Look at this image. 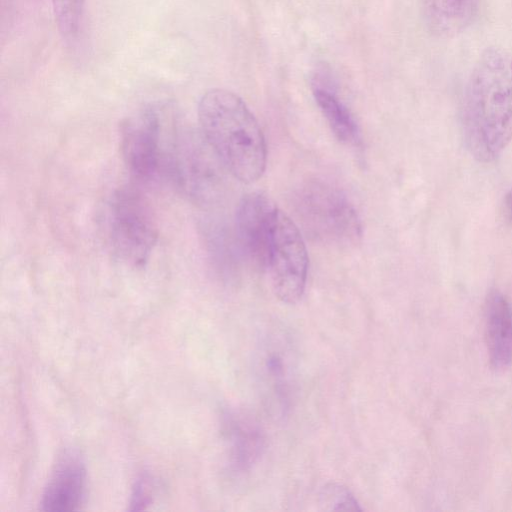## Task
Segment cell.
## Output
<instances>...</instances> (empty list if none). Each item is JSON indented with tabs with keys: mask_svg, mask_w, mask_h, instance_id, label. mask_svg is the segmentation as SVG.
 Returning a JSON list of instances; mask_svg holds the SVG:
<instances>
[{
	"mask_svg": "<svg viewBox=\"0 0 512 512\" xmlns=\"http://www.w3.org/2000/svg\"><path fill=\"white\" fill-rule=\"evenodd\" d=\"M481 0H420L428 30L441 37L463 32L476 18Z\"/></svg>",
	"mask_w": 512,
	"mask_h": 512,
	"instance_id": "cell-11",
	"label": "cell"
},
{
	"mask_svg": "<svg viewBox=\"0 0 512 512\" xmlns=\"http://www.w3.org/2000/svg\"><path fill=\"white\" fill-rule=\"evenodd\" d=\"M465 145L474 159H497L512 140V55L485 49L467 80L461 108Z\"/></svg>",
	"mask_w": 512,
	"mask_h": 512,
	"instance_id": "cell-1",
	"label": "cell"
},
{
	"mask_svg": "<svg viewBox=\"0 0 512 512\" xmlns=\"http://www.w3.org/2000/svg\"><path fill=\"white\" fill-rule=\"evenodd\" d=\"M505 201L512 220V188L507 193Z\"/></svg>",
	"mask_w": 512,
	"mask_h": 512,
	"instance_id": "cell-18",
	"label": "cell"
},
{
	"mask_svg": "<svg viewBox=\"0 0 512 512\" xmlns=\"http://www.w3.org/2000/svg\"><path fill=\"white\" fill-rule=\"evenodd\" d=\"M200 132L226 169L252 183L264 173L267 147L258 121L245 102L225 89L207 91L198 105Z\"/></svg>",
	"mask_w": 512,
	"mask_h": 512,
	"instance_id": "cell-2",
	"label": "cell"
},
{
	"mask_svg": "<svg viewBox=\"0 0 512 512\" xmlns=\"http://www.w3.org/2000/svg\"><path fill=\"white\" fill-rule=\"evenodd\" d=\"M86 489V469L81 455L66 449L59 456L42 494L41 509L51 512L76 510Z\"/></svg>",
	"mask_w": 512,
	"mask_h": 512,
	"instance_id": "cell-9",
	"label": "cell"
},
{
	"mask_svg": "<svg viewBox=\"0 0 512 512\" xmlns=\"http://www.w3.org/2000/svg\"><path fill=\"white\" fill-rule=\"evenodd\" d=\"M165 168L176 186L194 203L212 207L222 199L228 170L201 132L174 134L167 147Z\"/></svg>",
	"mask_w": 512,
	"mask_h": 512,
	"instance_id": "cell-3",
	"label": "cell"
},
{
	"mask_svg": "<svg viewBox=\"0 0 512 512\" xmlns=\"http://www.w3.org/2000/svg\"><path fill=\"white\" fill-rule=\"evenodd\" d=\"M295 210L305 229L324 242L348 245L361 237L359 217L347 197L321 181L302 185L294 197Z\"/></svg>",
	"mask_w": 512,
	"mask_h": 512,
	"instance_id": "cell-4",
	"label": "cell"
},
{
	"mask_svg": "<svg viewBox=\"0 0 512 512\" xmlns=\"http://www.w3.org/2000/svg\"><path fill=\"white\" fill-rule=\"evenodd\" d=\"M228 438L231 443V454L235 464L241 468L250 465L260 452L261 435L250 422L230 418Z\"/></svg>",
	"mask_w": 512,
	"mask_h": 512,
	"instance_id": "cell-13",
	"label": "cell"
},
{
	"mask_svg": "<svg viewBox=\"0 0 512 512\" xmlns=\"http://www.w3.org/2000/svg\"><path fill=\"white\" fill-rule=\"evenodd\" d=\"M313 94L335 137L356 146L360 141L359 129L348 108L326 86L315 84Z\"/></svg>",
	"mask_w": 512,
	"mask_h": 512,
	"instance_id": "cell-12",
	"label": "cell"
},
{
	"mask_svg": "<svg viewBox=\"0 0 512 512\" xmlns=\"http://www.w3.org/2000/svg\"><path fill=\"white\" fill-rule=\"evenodd\" d=\"M163 109L147 106L127 117L120 127V149L126 168L141 181L153 179L165 167L167 148H162Z\"/></svg>",
	"mask_w": 512,
	"mask_h": 512,
	"instance_id": "cell-7",
	"label": "cell"
},
{
	"mask_svg": "<svg viewBox=\"0 0 512 512\" xmlns=\"http://www.w3.org/2000/svg\"><path fill=\"white\" fill-rule=\"evenodd\" d=\"M308 262L306 245L297 225L278 208L272 223L265 269L274 294L282 302L294 304L301 299Z\"/></svg>",
	"mask_w": 512,
	"mask_h": 512,
	"instance_id": "cell-6",
	"label": "cell"
},
{
	"mask_svg": "<svg viewBox=\"0 0 512 512\" xmlns=\"http://www.w3.org/2000/svg\"><path fill=\"white\" fill-rule=\"evenodd\" d=\"M484 329L490 365L503 370L512 363V305L498 290H491L484 305Z\"/></svg>",
	"mask_w": 512,
	"mask_h": 512,
	"instance_id": "cell-10",
	"label": "cell"
},
{
	"mask_svg": "<svg viewBox=\"0 0 512 512\" xmlns=\"http://www.w3.org/2000/svg\"><path fill=\"white\" fill-rule=\"evenodd\" d=\"M55 22L65 38H74L79 31L85 0H51Z\"/></svg>",
	"mask_w": 512,
	"mask_h": 512,
	"instance_id": "cell-15",
	"label": "cell"
},
{
	"mask_svg": "<svg viewBox=\"0 0 512 512\" xmlns=\"http://www.w3.org/2000/svg\"><path fill=\"white\" fill-rule=\"evenodd\" d=\"M277 209L262 192L246 194L237 207L235 226L241 249L262 269L266 268L271 228Z\"/></svg>",
	"mask_w": 512,
	"mask_h": 512,
	"instance_id": "cell-8",
	"label": "cell"
},
{
	"mask_svg": "<svg viewBox=\"0 0 512 512\" xmlns=\"http://www.w3.org/2000/svg\"><path fill=\"white\" fill-rule=\"evenodd\" d=\"M106 227L114 255L132 267L145 266L157 241V228L141 195L132 189L118 190L108 205Z\"/></svg>",
	"mask_w": 512,
	"mask_h": 512,
	"instance_id": "cell-5",
	"label": "cell"
},
{
	"mask_svg": "<svg viewBox=\"0 0 512 512\" xmlns=\"http://www.w3.org/2000/svg\"><path fill=\"white\" fill-rule=\"evenodd\" d=\"M282 352L280 347L269 348L261 368H263L264 380L273 392L274 400L277 399L284 404L288 396L289 364Z\"/></svg>",
	"mask_w": 512,
	"mask_h": 512,
	"instance_id": "cell-14",
	"label": "cell"
},
{
	"mask_svg": "<svg viewBox=\"0 0 512 512\" xmlns=\"http://www.w3.org/2000/svg\"><path fill=\"white\" fill-rule=\"evenodd\" d=\"M321 505L325 510H361L357 500L348 489L339 484H329L320 494Z\"/></svg>",
	"mask_w": 512,
	"mask_h": 512,
	"instance_id": "cell-16",
	"label": "cell"
},
{
	"mask_svg": "<svg viewBox=\"0 0 512 512\" xmlns=\"http://www.w3.org/2000/svg\"><path fill=\"white\" fill-rule=\"evenodd\" d=\"M150 486L151 483L146 476L137 480L131 495L130 510H141L150 503Z\"/></svg>",
	"mask_w": 512,
	"mask_h": 512,
	"instance_id": "cell-17",
	"label": "cell"
}]
</instances>
